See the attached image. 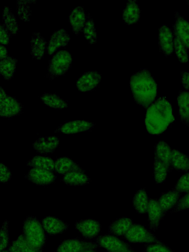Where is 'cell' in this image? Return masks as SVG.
I'll list each match as a JSON object with an SVG mask.
<instances>
[{
	"label": "cell",
	"instance_id": "f907efd6",
	"mask_svg": "<svg viewBox=\"0 0 189 252\" xmlns=\"http://www.w3.org/2000/svg\"></svg>",
	"mask_w": 189,
	"mask_h": 252
},
{
	"label": "cell",
	"instance_id": "ba28073f",
	"mask_svg": "<svg viewBox=\"0 0 189 252\" xmlns=\"http://www.w3.org/2000/svg\"><path fill=\"white\" fill-rule=\"evenodd\" d=\"M96 243L83 240L79 238L67 239L62 242L58 247L56 252H82L96 250Z\"/></svg>",
	"mask_w": 189,
	"mask_h": 252
},
{
	"label": "cell",
	"instance_id": "d6a6232c",
	"mask_svg": "<svg viewBox=\"0 0 189 252\" xmlns=\"http://www.w3.org/2000/svg\"><path fill=\"white\" fill-rule=\"evenodd\" d=\"M174 50L180 62L187 63L189 61L188 49L173 29Z\"/></svg>",
	"mask_w": 189,
	"mask_h": 252
},
{
	"label": "cell",
	"instance_id": "c3c4849f",
	"mask_svg": "<svg viewBox=\"0 0 189 252\" xmlns=\"http://www.w3.org/2000/svg\"><path fill=\"white\" fill-rule=\"evenodd\" d=\"M0 252H10L9 250L0 251Z\"/></svg>",
	"mask_w": 189,
	"mask_h": 252
},
{
	"label": "cell",
	"instance_id": "7a4b0ae2",
	"mask_svg": "<svg viewBox=\"0 0 189 252\" xmlns=\"http://www.w3.org/2000/svg\"><path fill=\"white\" fill-rule=\"evenodd\" d=\"M129 85L133 97L138 105L148 108L157 96L158 85L147 68H142L131 77Z\"/></svg>",
	"mask_w": 189,
	"mask_h": 252
},
{
	"label": "cell",
	"instance_id": "484cf974",
	"mask_svg": "<svg viewBox=\"0 0 189 252\" xmlns=\"http://www.w3.org/2000/svg\"><path fill=\"white\" fill-rule=\"evenodd\" d=\"M170 164L172 169L189 172V157L176 149L171 150Z\"/></svg>",
	"mask_w": 189,
	"mask_h": 252
},
{
	"label": "cell",
	"instance_id": "cb8c5ba5",
	"mask_svg": "<svg viewBox=\"0 0 189 252\" xmlns=\"http://www.w3.org/2000/svg\"><path fill=\"white\" fill-rule=\"evenodd\" d=\"M123 18L128 25L138 23L140 18V9L136 0H128L123 11Z\"/></svg>",
	"mask_w": 189,
	"mask_h": 252
},
{
	"label": "cell",
	"instance_id": "b9f144b4",
	"mask_svg": "<svg viewBox=\"0 0 189 252\" xmlns=\"http://www.w3.org/2000/svg\"><path fill=\"white\" fill-rule=\"evenodd\" d=\"M15 242L18 246L21 252H40L30 246L27 243L22 234L15 240Z\"/></svg>",
	"mask_w": 189,
	"mask_h": 252
},
{
	"label": "cell",
	"instance_id": "8992f818",
	"mask_svg": "<svg viewBox=\"0 0 189 252\" xmlns=\"http://www.w3.org/2000/svg\"><path fill=\"white\" fill-rule=\"evenodd\" d=\"M0 114L3 118H10L21 114L23 105L15 97L7 94L0 87Z\"/></svg>",
	"mask_w": 189,
	"mask_h": 252
},
{
	"label": "cell",
	"instance_id": "f546056e",
	"mask_svg": "<svg viewBox=\"0 0 189 252\" xmlns=\"http://www.w3.org/2000/svg\"><path fill=\"white\" fill-rule=\"evenodd\" d=\"M17 63V59L10 56L0 60V75L4 79L9 80L13 77L16 72Z\"/></svg>",
	"mask_w": 189,
	"mask_h": 252
},
{
	"label": "cell",
	"instance_id": "bcb514c9",
	"mask_svg": "<svg viewBox=\"0 0 189 252\" xmlns=\"http://www.w3.org/2000/svg\"><path fill=\"white\" fill-rule=\"evenodd\" d=\"M9 55L6 48L2 44L0 45V60L6 58Z\"/></svg>",
	"mask_w": 189,
	"mask_h": 252
},
{
	"label": "cell",
	"instance_id": "6da1fadb",
	"mask_svg": "<svg viewBox=\"0 0 189 252\" xmlns=\"http://www.w3.org/2000/svg\"><path fill=\"white\" fill-rule=\"evenodd\" d=\"M174 120L171 103L165 97L160 96L148 108L145 124L149 133L158 135L164 131Z\"/></svg>",
	"mask_w": 189,
	"mask_h": 252
},
{
	"label": "cell",
	"instance_id": "2e32d148",
	"mask_svg": "<svg viewBox=\"0 0 189 252\" xmlns=\"http://www.w3.org/2000/svg\"><path fill=\"white\" fill-rule=\"evenodd\" d=\"M70 39L69 35L63 29L55 31L50 37L47 47V53L52 55L59 48L66 46Z\"/></svg>",
	"mask_w": 189,
	"mask_h": 252
},
{
	"label": "cell",
	"instance_id": "4fadbf2b",
	"mask_svg": "<svg viewBox=\"0 0 189 252\" xmlns=\"http://www.w3.org/2000/svg\"><path fill=\"white\" fill-rule=\"evenodd\" d=\"M158 46L165 56H169L172 54L174 51L173 33L166 25L163 24L159 28Z\"/></svg>",
	"mask_w": 189,
	"mask_h": 252
},
{
	"label": "cell",
	"instance_id": "681fc988",
	"mask_svg": "<svg viewBox=\"0 0 189 252\" xmlns=\"http://www.w3.org/2000/svg\"></svg>",
	"mask_w": 189,
	"mask_h": 252
},
{
	"label": "cell",
	"instance_id": "f1b7e54d",
	"mask_svg": "<svg viewBox=\"0 0 189 252\" xmlns=\"http://www.w3.org/2000/svg\"><path fill=\"white\" fill-rule=\"evenodd\" d=\"M26 165L32 168H40L53 171L55 160L47 156H36L27 162Z\"/></svg>",
	"mask_w": 189,
	"mask_h": 252
},
{
	"label": "cell",
	"instance_id": "83f0119b",
	"mask_svg": "<svg viewBox=\"0 0 189 252\" xmlns=\"http://www.w3.org/2000/svg\"><path fill=\"white\" fill-rule=\"evenodd\" d=\"M2 25L10 35H16L19 32V26L14 15L7 6L4 7L2 14Z\"/></svg>",
	"mask_w": 189,
	"mask_h": 252
},
{
	"label": "cell",
	"instance_id": "836d02e7",
	"mask_svg": "<svg viewBox=\"0 0 189 252\" xmlns=\"http://www.w3.org/2000/svg\"><path fill=\"white\" fill-rule=\"evenodd\" d=\"M171 150L169 145L164 141H159L155 146V157L168 166L170 165Z\"/></svg>",
	"mask_w": 189,
	"mask_h": 252
},
{
	"label": "cell",
	"instance_id": "e575fe53",
	"mask_svg": "<svg viewBox=\"0 0 189 252\" xmlns=\"http://www.w3.org/2000/svg\"><path fill=\"white\" fill-rule=\"evenodd\" d=\"M153 167L155 181L157 183H163L166 179L168 172L170 171L169 166L154 157Z\"/></svg>",
	"mask_w": 189,
	"mask_h": 252
},
{
	"label": "cell",
	"instance_id": "3957f363",
	"mask_svg": "<svg viewBox=\"0 0 189 252\" xmlns=\"http://www.w3.org/2000/svg\"><path fill=\"white\" fill-rule=\"evenodd\" d=\"M22 228V234L27 243L42 252L46 238L41 221L35 217L28 216L23 221Z\"/></svg>",
	"mask_w": 189,
	"mask_h": 252
},
{
	"label": "cell",
	"instance_id": "44dd1931",
	"mask_svg": "<svg viewBox=\"0 0 189 252\" xmlns=\"http://www.w3.org/2000/svg\"><path fill=\"white\" fill-rule=\"evenodd\" d=\"M47 50L46 42L40 33L33 32L31 40V54L33 59L41 60Z\"/></svg>",
	"mask_w": 189,
	"mask_h": 252
},
{
	"label": "cell",
	"instance_id": "f35d334b",
	"mask_svg": "<svg viewBox=\"0 0 189 252\" xmlns=\"http://www.w3.org/2000/svg\"><path fill=\"white\" fill-rule=\"evenodd\" d=\"M8 224V221L5 220L2 223L0 228V251L5 250L8 244L9 240Z\"/></svg>",
	"mask_w": 189,
	"mask_h": 252
},
{
	"label": "cell",
	"instance_id": "7bdbcfd3",
	"mask_svg": "<svg viewBox=\"0 0 189 252\" xmlns=\"http://www.w3.org/2000/svg\"><path fill=\"white\" fill-rule=\"evenodd\" d=\"M12 174L8 167L2 162L0 165V181L1 183H6L11 178Z\"/></svg>",
	"mask_w": 189,
	"mask_h": 252
},
{
	"label": "cell",
	"instance_id": "5bb4252c",
	"mask_svg": "<svg viewBox=\"0 0 189 252\" xmlns=\"http://www.w3.org/2000/svg\"><path fill=\"white\" fill-rule=\"evenodd\" d=\"M60 145V139L55 136L38 138L33 143L32 147L40 155H47L54 152Z\"/></svg>",
	"mask_w": 189,
	"mask_h": 252
},
{
	"label": "cell",
	"instance_id": "7c38bea8",
	"mask_svg": "<svg viewBox=\"0 0 189 252\" xmlns=\"http://www.w3.org/2000/svg\"><path fill=\"white\" fill-rule=\"evenodd\" d=\"M95 124L85 120H75L67 122L60 126L54 131L55 133L71 134L85 132L94 127Z\"/></svg>",
	"mask_w": 189,
	"mask_h": 252
},
{
	"label": "cell",
	"instance_id": "d6986e66",
	"mask_svg": "<svg viewBox=\"0 0 189 252\" xmlns=\"http://www.w3.org/2000/svg\"><path fill=\"white\" fill-rule=\"evenodd\" d=\"M173 29L175 30L187 49H189V22L178 11L175 13V23L173 25Z\"/></svg>",
	"mask_w": 189,
	"mask_h": 252
},
{
	"label": "cell",
	"instance_id": "603a6c76",
	"mask_svg": "<svg viewBox=\"0 0 189 252\" xmlns=\"http://www.w3.org/2000/svg\"><path fill=\"white\" fill-rule=\"evenodd\" d=\"M181 122L189 127V92L180 91L177 99Z\"/></svg>",
	"mask_w": 189,
	"mask_h": 252
},
{
	"label": "cell",
	"instance_id": "8fae6325",
	"mask_svg": "<svg viewBox=\"0 0 189 252\" xmlns=\"http://www.w3.org/2000/svg\"><path fill=\"white\" fill-rule=\"evenodd\" d=\"M74 226L87 240L94 238L99 233L101 228L99 222L92 219L77 220L75 221Z\"/></svg>",
	"mask_w": 189,
	"mask_h": 252
},
{
	"label": "cell",
	"instance_id": "e0dca14e",
	"mask_svg": "<svg viewBox=\"0 0 189 252\" xmlns=\"http://www.w3.org/2000/svg\"><path fill=\"white\" fill-rule=\"evenodd\" d=\"M147 213L149 226L151 230L155 232L158 228L160 221L162 219V211L158 200L153 198L149 200Z\"/></svg>",
	"mask_w": 189,
	"mask_h": 252
},
{
	"label": "cell",
	"instance_id": "d4e9b609",
	"mask_svg": "<svg viewBox=\"0 0 189 252\" xmlns=\"http://www.w3.org/2000/svg\"><path fill=\"white\" fill-rule=\"evenodd\" d=\"M133 221L131 219L123 217L112 221L108 227V232L113 235H125L128 231Z\"/></svg>",
	"mask_w": 189,
	"mask_h": 252
},
{
	"label": "cell",
	"instance_id": "9a60e30c",
	"mask_svg": "<svg viewBox=\"0 0 189 252\" xmlns=\"http://www.w3.org/2000/svg\"><path fill=\"white\" fill-rule=\"evenodd\" d=\"M41 222L45 231L49 235H54L65 231L69 224L56 217H45L42 219Z\"/></svg>",
	"mask_w": 189,
	"mask_h": 252
},
{
	"label": "cell",
	"instance_id": "ab89813d",
	"mask_svg": "<svg viewBox=\"0 0 189 252\" xmlns=\"http://www.w3.org/2000/svg\"><path fill=\"white\" fill-rule=\"evenodd\" d=\"M189 209V192L180 199L176 205L171 209V213L177 212Z\"/></svg>",
	"mask_w": 189,
	"mask_h": 252
},
{
	"label": "cell",
	"instance_id": "ffe728a7",
	"mask_svg": "<svg viewBox=\"0 0 189 252\" xmlns=\"http://www.w3.org/2000/svg\"><path fill=\"white\" fill-rule=\"evenodd\" d=\"M69 22L73 32L78 35L83 30L86 22L84 8L80 6L74 8L69 16Z\"/></svg>",
	"mask_w": 189,
	"mask_h": 252
},
{
	"label": "cell",
	"instance_id": "f6af8a7d",
	"mask_svg": "<svg viewBox=\"0 0 189 252\" xmlns=\"http://www.w3.org/2000/svg\"><path fill=\"white\" fill-rule=\"evenodd\" d=\"M181 83L184 89L189 90V72L182 70L181 71Z\"/></svg>",
	"mask_w": 189,
	"mask_h": 252
},
{
	"label": "cell",
	"instance_id": "5b68a950",
	"mask_svg": "<svg viewBox=\"0 0 189 252\" xmlns=\"http://www.w3.org/2000/svg\"><path fill=\"white\" fill-rule=\"evenodd\" d=\"M126 239L134 243H157L166 245L140 224H133L125 235Z\"/></svg>",
	"mask_w": 189,
	"mask_h": 252
},
{
	"label": "cell",
	"instance_id": "60d3db41",
	"mask_svg": "<svg viewBox=\"0 0 189 252\" xmlns=\"http://www.w3.org/2000/svg\"><path fill=\"white\" fill-rule=\"evenodd\" d=\"M145 252H174L166 245L160 244H150L145 245Z\"/></svg>",
	"mask_w": 189,
	"mask_h": 252
},
{
	"label": "cell",
	"instance_id": "7dc6e473",
	"mask_svg": "<svg viewBox=\"0 0 189 252\" xmlns=\"http://www.w3.org/2000/svg\"><path fill=\"white\" fill-rule=\"evenodd\" d=\"M82 252H96L94 250H88V251H86Z\"/></svg>",
	"mask_w": 189,
	"mask_h": 252
},
{
	"label": "cell",
	"instance_id": "4dcf8cb0",
	"mask_svg": "<svg viewBox=\"0 0 189 252\" xmlns=\"http://www.w3.org/2000/svg\"><path fill=\"white\" fill-rule=\"evenodd\" d=\"M149 200L144 189H140L135 194L133 199V206L139 214L147 213Z\"/></svg>",
	"mask_w": 189,
	"mask_h": 252
},
{
	"label": "cell",
	"instance_id": "ee69618b",
	"mask_svg": "<svg viewBox=\"0 0 189 252\" xmlns=\"http://www.w3.org/2000/svg\"><path fill=\"white\" fill-rule=\"evenodd\" d=\"M0 44L8 45L9 43V36L11 35L2 24H0Z\"/></svg>",
	"mask_w": 189,
	"mask_h": 252
},
{
	"label": "cell",
	"instance_id": "1f68e13d",
	"mask_svg": "<svg viewBox=\"0 0 189 252\" xmlns=\"http://www.w3.org/2000/svg\"><path fill=\"white\" fill-rule=\"evenodd\" d=\"M40 97L45 105L56 110H61L68 107L67 102L56 94L44 93Z\"/></svg>",
	"mask_w": 189,
	"mask_h": 252
},
{
	"label": "cell",
	"instance_id": "ac0fdd59",
	"mask_svg": "<svg viewBox=\"0 0 189 252\" xmlns=\"http://www.w3.org/2000/svg\"><path fill=\"white\" fill-rule=\"evenodd\" d=\"M181 193L172 189L161 194L158 200L162 213V219L168 211L172 209L179 200Z\"/></svg>",
	"mask_w": 189,
	"mask_h": 252
},
{
	"label": "cell",
	"instance_id": "8d00e7d4",
	"mask_svg": "<svg viewBox=\"0 0 189 252\" xmlns=\"http://www.w3.org/2000/svg\"><path fill=\"white\" fill-rule=\"evenodd\" d=\"M33 0H17V14L20 20L24 22H30V17L32 15L30 8V3Z\"/></svg>",
	"mask_w": 189,
	"mask_h": 252
},
{
	"label": "cell",
	"instance_id": "52a82bcc",
	"mask_svg": "<svg viewBox=\"0 0 189 252\" xmlns=\"http://www.w3.org/2000/svg\"><path fill=\"white\" fill-rule=\"evenodd\" d=\"M95 243L109 252H136L127 243L117 237L105 234L95 239Z\"/></svg>",
	"mask_w": 189,
	"mask_h": 252
},
{
	"label": "cell",
	"instance_id": "277c9868",
	"mask_svg": "<svg viewBox=\"0 0 189 252\" xmlns=\"http://www.w3.org/2000/svg\"><path fill=\"white\" fill-rule=\"evenodd\" d=\"M72 57L66 50L58 51L49 61L47 77L50 80L64 75L71 67Z\"/></svg>",
	"mask_w": 189,
	"mask_h": 252
},
{
	"label": "cell",
	"instance_id": "30bf717a",
	"mask_svg": "<svg viewBox=\"0 0 189 252\" xmlns=\"http://www.w3.org/2000/svg\"><path fill=\"white\" fill-rule=\"evenodd\" d=\"M101 78L100 73L96 70L85 72L77 81V88L82 92L92 91L99 86Z\"/></svg>",
	"mask_w": 189,
	"mask_h": 252
},
{
	"label": "cell",
	"instance_id": "74e56055",
	"mask_svg": "<svg viewBox=\"0 0 189 252\" xmlns=\"http://www.w3.org/2000/svg\"><path fill=\"white\" fill-rule=\"evenodd\" d=\"M173 189L181 193L189 192V172L184 174L180 177Z\"/></svg>",
	"mask_w": 189,
	"mask_h": 252
},
{
	"label": "cell",
	"instance_id": "7402d4cb",
	"mask_svg": "<svg viewBox=\"0 0 189 252\" xmlns=\"http://www.w3.org/2000/svg\"><path fill=\"white\" fill-rule=\"evenodd\" d=\"M55 171L63 176L73 171L85 172V170L78 164L66 157H61L55 161Z\"/></svg>",
	"mask_w": 189,
	"mask_h": 252
},
{
	"label": "cell",
	"instance_id": "9c48e42d",
	"mask_svg": "<svg viewBox=\"0 0 189 252\" xmlns=\"http://www.w3.org/2000/svg\"><path fill=\"white\" fill-rule=\"evenodd\" d=\"M25 178L36 185L46 186L52 183L56 180L57 176L52 171L32 168Z\"/></svg>",
	"mask_w": 189,
	"mask_h": 252
},
{
	"label": "cell",
	"instance_id": "4316f807",
	"mask_svg": "<svg viewBox=\"0 0 189 252\" xmlns=\"http://www.w3.org/2000/svg\"><path fill=\"white\" fill-rule=\"evenodd\" d=\"M62 181L67 186H84L91 182V179L85 172L76 171L63 175Z\"/></svg>",
	"mask_w": 189,
	"mask_h": 252
},
{
	"label": "cell",
	"instance_id": "d590c367",
	"mask_svg": "<svg viewBox=\"0 0 189 252\" xmlns=\"http://www.w3.org/2000/svg\"><path fill=\"white\" fill-rule=\"evenodd\" d=\"M84 36L90 44H94L97 41V35L94 23L90 14H86V22L83 29Z\"/></svg>",
	"mask_w": 189,
	"mask_h": 252
}]
</instances>
